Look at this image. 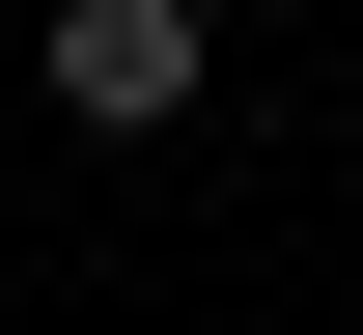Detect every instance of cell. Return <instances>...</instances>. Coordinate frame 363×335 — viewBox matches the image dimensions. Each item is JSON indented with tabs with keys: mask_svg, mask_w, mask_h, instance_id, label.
Segmentation results:
<instances>
[{
	"mask_svg": "<svg viewBox=\"0 0 363 335\" xmlns=\"http://www.w3.org/2000/svg\"><path fill=\"white\" fill-rule=\"evenodd\" d=\"M56 112L84 140H168L196 112V0H56Z\"/></svg>",
	"mask_w": 363,
	"mask_h": 335,
	"instance_id": "1",
	"label": "cell"
}]
</instances>
